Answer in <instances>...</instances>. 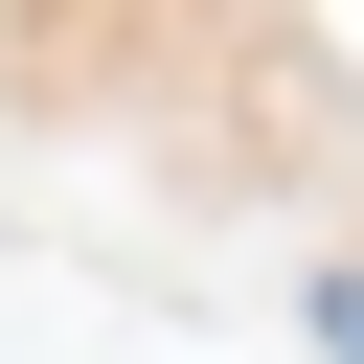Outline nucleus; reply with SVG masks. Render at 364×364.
Listing matches in <instances>:
<instances>
[{
    "mask_svg": "<svg viewBox=\"0 0 364 364\" xmlns=\"http://www.w3.org/2000/svg\"><path fill=\"white\" fill-rule=\"evenodd\" d=\"M318 341H341V364H364V273H341V296H318Z\"/></svg>",
    "mask_w": 364,
    "mask_h": 364,
    "instance_id": "1",
    "label": "nucleus"
}]
</instances>
